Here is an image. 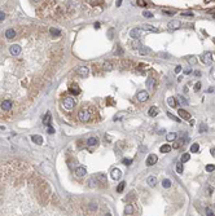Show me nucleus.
<instances>
[{
    "label": "nucleus",
    "instance_id": "39",
    "mask_svg": "<svg viewBox=\"0 0 215 216\" xmlns=\"http://www.w3.org/2000/svg\"><path fill=\"white\" fill-rule=\"evenodd\" d=\"M200 132H207V126H206V124H201L200 126Z\"/></svg>",
    "mask_w": 215,
    "mask_h": 216
},
{
    "label": "nucleus",
    "instance_id": "29",
    "mask_svg": "<svg viewBox=\"0 0 215 216\" xmlns=\"http://www.w3.org/2000/svg\"><path fill=\"white\" fill-rule=\"evenodd\" d=\"M166 138H167V141H175V138H176V133H174V132H171V133H167Z\"/></svg>",
    "mask_w": 215,
    "mask_h": 216
},
{
    "label": "nucleus",
    "instance_id": "52",
    "mask_svg": "<svg viewBox=\"0 0 215 216\" xmlns=\"http://www.w3.org/2000/svg\"><path fill=\"white\" fill-rule=\"evenodd\" d=\"M210 182H211V184H214V185H215V173H214V175L210 177Z\"/></svg>",
    "mask_w": 215,
    "mask_h": 216
},
{
    "label": "nucleus",
    "instance_id": "37",
    "mask_svg": "<svg viewBox=\"0 0 215 216\" xmlns=\"http://www.w3.org/2000/svg\"><path fill=\"white\" fill-rule=\"evenodd\" d=\"M143 16H144L145 18H152V17H153V13H152V12H148V10H145V12H143Z\"/></svg>",
    "mask_w": 215,
    "mask_h": 216
},
{
    "label": "nucleus",
    "instance_id": "63",
    "mask_svg": "<svg viewBox=\"0 0 215 216\" xmlns=\"http://www.w3.org/2000/svg\"><path fill=\"white\" fill-rule=\"evenodd\" d=\"M34 1H39V0H34Z\"/></svg>",
    "mask_w": 215,
    "mask_h": 216
},
{
    "label": "nucleus",
    "instance_id": "24",
    "mask_svg": "<svg viewBox=\"0 0 215 216\" xmlns=\"http://www.w3.org/2000/svg\"><path fill=\"white\" fill-rule=\"evenodd\" d=\"M171 150V146L170 145H162L161 148H159V151H161V153H169V151Z\"/></svg>",
    "mask_w": 215,
    "mask_h": 216
},
{
    "label": "nucleus",
    "instance_id": "13",
    "mask_svg": "<svg viewBox=\"0 0 215 216\" xmlns=\"http://www.w3.org/2000/svg\"><path fill=\"white\" fill-rule=\"evenodd\" d=\"M143 30H145V31H150V32H158V29L154 27L153 25H149V23L143 25Z\"/></svg>",
    "mask_w": 215,
    "mask_h": 216
},
{
    "label": "nucleus",
    "instance_id": "21",
    "mask_svg": "<svg viewBox=\"0 0 215 216\" xmlns=\"http://www.w3.org/2000/svg\"><path fill=\"white\" fill-rule=\"evenodd\" d=\"M148 114H149V117H156V115L158 114V109H157L156 106H152L149 109V111H148Z\"/></svg>",
    "mask_w": 215,
    "mask_h": 216
},
{
    "label": "nucleus",
    "instance_id": "3",
    "mask_svg": "<svg viewBox=\"0 0 215 216\" xmlns=\"http://www.w3.org/2000/svg\"><path fill=\"white\" fill-rule=\"evenodd\" d=\"M9 52H10V54H12V56L17 57V56H20V54H21L22 48H21L20 44H12V45L9 47Z\"/></svg>",
    "mask_w": 215,
    "mask_h": 216
},
{
    "label": "nucleus",
    "instance_id": "61",
    "mask_svg": "<svg viewBox=\"0 0 215 216\" xmlns=\"http://www.w3.org/2000/svg\"><path fill=\"white\" fill-rule=\"evenodd\" d=\"M210 1H214V0H205V3L207 4V3H210Z\"/></svg>",
    "mask_w": 215,
    "mask_h": 216
},
{
    "label": "nucleus",
    "instance_id": "7",
    "mask_svg": "<svg viewBox=\"0 0 215 216\" xmlns=\"http://www.w3.org/2000/svg\"><path fill=\"white\" fill-rule=\"evenodd\" d=\"M88 71H90V69L87 67V66H81V67L76 69V74L81 76H87L88 75Z\"/></svg>",
    "mask_w": 215,
    "mask_h": 216
},
{
    "label": "nucleus",
    "instance_id": "10",
    "mask_svg": "<svg viewBox=\"0 0 215 216\" xmlns=\"http://www.w3.org/2000/svg\"><path fill=\"white\" fill-rule=\"evenodd\" d=\"M121 177H122V171L118 170V168H114V170L112 171V179L113 180H119Z\"/></svg>",
    "mask_w": 215,
    "mask_h": 216
},
{
    "label": "nucleus",
    "instance_id": "35",
    "mask_svg": "<svg viewBox=\"0 0 215 216\" xmlns=\"http://www.w3.org/2000/svg\"><path fill=\"white\" fill-rule=\"evenodd\" d=\"M162 186L163 188H170L171 186V181H170V180H163V181H162Z\"/></svg>",
    "mask_w": 215,
    "mask_h": 216
},
{
    "label": "nucleus",
    "instance_id": "18",
    "mask_svg": "<svg viewBox=\"0 0 215 216\" xmlns=\"http://www.w3.org/2000/svg\"><path fill=\"white\" fill-rule=\"evenodd\" d=\"M32 141H34L35 144H38V145H42L43 144V137L39 136V135H34V136H32Z\"/></svg>",
    "mask_w": 215,
    "mask_h": 216
},
{
    "label": "nucleus",
    "instance_id": "43",
    "mask_svg": "<svg viewBox=\"0 0 215 216\" xmlns=\"http://www.w3.org/2000/svg\"><path fill=\"white\" fill-rule=\"evenodd\" d=\"M181 16H184V17H193V13L192 12H181Z\"/></svg>",
    "mask_w": 215,
    "mask_h": 216
},
{
    "label": "nucleus",
    "instance_id": "51",
    "mask_svg": "<svg viewBox=\"0 0 215 216\" xmlns=\"http://www.w3.org/2000/svg\"><path fill=\"white\" fill-rule=\"evenodd\" d=\"M4 18H5V14H4V12H0V22H1V21H4Z\"/></svg>",
    "mask_w": 215,
    "mask_h": 216
},
{
    "label": "nucleus",
    "instance_id": "34",
    "mask_svg": "<svg viewBox=\"0 0 215 216\" xmlns=\"http://www.w3.org/2000/svg\"><path fill=\"white\" fill-rule=\"evenodd\" d=\"M189 159H191V154L185 153V154H183V155H181V162H188Z\"/></svg>",
    "mask_w": 215,
    "mask_h": 216
},
{
    "label": "nucleus",
    "instance_id": "60",
    "mask_svg": "<svg viewBox=\"0 0 215 216\" xmlns=\"http://www.w3.org/2000/svg\"><path fill=\"white\" fill-rule=\"evenodd\" d=\"M211 154H213V155H215V149H211Z\"/></svg>",
    "mask_w": 215,
    "mask_h": 216
},
{
    "label": "nucleus",
    "instance_id": "50",
    "mask_svg": "<svg viewBox=\"0 0 215 216\" xmlns=\"http://www.w3.org/2000/svg\"><path fill=\"white\" fill-rule=\"evenodd\" d=\"M211 193H213V188H207V189H206V194L210 195Z\"/></svg>",
    "mask_w": 215,
    "mask_h": 216
},
{
    "label": "nucleus",
    "instance_id": "42",
    "mask_svg": "<svg viewBox=\"0 0 215 216\" xmlns=\"http://www.w3.org/2000/svg\"><path fill=\"white\" fill-rule=\"evenodd\" d=\"M206 215H207V216H213L215 214H214V211L210 208V207H207V208H206Z\"/></svg>",
    "mask_w": 215,
    "mask_h": 216
},
{
    "label": "nucleus",
    "instance_id": "49",
    "mask_svg": "<svg viewBox=\"0 0 215 216\" xmlns=\"http://www.w3.org/2000/svg\"><path fill=\"white\" fill-rule=\"evenodd\" d=\"M181 70H183V67H181V66H176V67H175V73L176 74H179Z\"/></svg>",
    "mask_w": 215,
    "mask_h": 216
},
{
    "label": "nucleus",
    "instance_id": "17",
    "mask_svg": "<svg viewBox=\"0 0 215 216\" xmlns=\"http://www.w3.org/2000/svg\"><path fill=\"white\" fill-rule=\"evenodd\" d=\"M147 184L149 185V186H156V184H157V179L154 176H149L147 179Z\"/></svg>",
    "mask_w": 215,
    "mask_h": 216
},
{
    "label": "nucleus",
    "instance_id": "19",
    "mask_svg": "<svg viewBox=\"0 0 215 216\" xmlns=\"http://www.w3.org/2000/svg\"><path fill=\"white\" fill-rule=\"evenodd\" d=\"M154 83H156V79H154V78H149L147 80L145 84H147V87L149 88V89H153V88H154Z\"/></svg>",
    "mask_w": 215,
    "mask_h": 216
},
{
    "label": "nucleus",
    "instance_id": "47",
    "mask_svg": "<svg viewBox=\"0 0 215 216\" xmlns=\"http://www.w3.org/2000/svg\"><path fill=\"white\" fill-rule=\"evenodd\" d=\"M123 53V51L121 49V47H117V49L114 51V54H122Z\"/></svg>",
    "mask_w": 215,
    "mask_h": 216
},
{
    "label": "nucleus",
    "instance_id": "15",
    "mask_svg": "<svg viewBox=\"0 0 215 216\" xmlns=\"http://www.w3.org/2000/svg\"><path fill=\"white\" fill-rule=\"evenodd\" d=\"M5 38L7 39H13V38H16V31L14 29H8L7 31H5Z\"/></svg>",
    "mask_w": 215,
    "mask_h": 216
},
{
    "label": "nucleus",
    "instance_id": "26",
    "mask_svg": "<svg viewBox=\"0 0 215 216\" xmlns=\"http://www.w3.org/2000/svg\"><path fill=\"white\" fill-rule=\"evenodd\" d=\"M103 67H104V70L110 71V70H113V63H112V62H109V61H106V62H104Z\"/></svg>",
    "mask_w": 215,
    "mask_h": 216
},
{
    "label": "nucleus",
    "instance_id": "44",
    "mask_svg": "<svg viewBox=\"0 0 215 216\" xmlns=\"http://www.w3.org/2000/svg\"><path fill=\"white\" fill-rule=\"evenodd\" d=\"M137 5H140V7H147V3H145V0H137Z\"/></svg>",
    "mask_w": 215,
    "mask_h": 216
},
{
    "label": "nucleus",
    "instance_id": "40",
    "mask_svg": "<svg viewBox=\"0 0 215 216\" xmlns=\"http://www.w3.org/2000/svg\"><path fill=\"white\" fill-rule=\"evenodd\" d=\"M167 117H169V118H171L172 120H175V122H180V119H179V118H176L175 115H172L171 113H167Z\"/></svg>",
    "mask_w": 215,
    "mask_h": 216
},
{
    "label": "nucleus",
    "instance_id": "53",
    "mask_svg": "<svg viewBox=\"0 0 215 216\" xmlns=\"http://www.w3.org/2000/svg\"><path fill=\"white\" fill-rule=\"evenodd\" d=\"M192 73V69H185V70H184V74H185V75H188V74H191Z\"/></svg>",
    "mask_w": 215,
    "mask_h": 216
},
{
    "label": "nucleus",
    "instance_id": "30",
    "mask_svg": "<svg viewBox=\"0 0 215 216\" xmlns=\"http://www.w3.org/2000/svg\"><path fill=\"white\" fill-rule=\"evenodd\" d=\"M125 186H126V182H125V181H122V182H121V184L117 186V192H118V193H122V192H123V189H125Z\"/></svg>",
    "mask_w": 215,
    "mask_h": 216
},
{
    "label": "nucleus",
    "instance_id": "28",
    "mask_svg": "<svg viewBox=\"0 0 215 216\" xmlns=\"http://www.w3.org/2000/svg\"><path fill=\"white\" fill-rule=\"evenodd\" d=\"M49 32H51L52 36H60V34H61V32H60L58 30L53 29V27H51V29H49Z\"/></svg>",
    "mask_w": 215,
    "mask_h": 216
},
{
    "label": "nucleus",
    "instance_id": "59",
    "mask_svg": "<svg viewBox=\"0 0 215 216\" xmlns=\"http://www.w3.org/2000/svg\"><path fill=\"white\" fill-rule=\"evenodd\" d=\"M95 27H96V29H99V27H100V23H99V22H97V23H95Z\"/></svg>",
    "mask_w": 215,
    "mask_h": 216
},
{
    "label": "nucleus",
    "instance_id": "31",
    "mask_svg": "<svg viewBox=\"0 0 215 216\" xmlns=\"http://www.w3.org/2000/svg\"><path fill=\"white\" fill-rule=\"evenodd\" d=\"M139 52L141 54H148L150 52V48H147V47H141V48L139 49Z\"/></svg>",
    "mask_w": 215,
    "mask_h": 216
},
{
    "label": "nucleus",
    "instance_id": "54",
    "mask_svg": "<svg viewBox=\"0 0 215 216\" xmlns=\"http://www.w3.org/2000/svg\"><path fill=\"white\" fill-rule=\"evenodd\" d=\"M112 100H113V98H110V97H109V98H108V101H106V104H108V105H113L114 102H113Z\"/></svg>",
    "mask_w": 215,
    "mask_h": 216
},
{
    "label": "nucleus",
    "instance_id": "32",
    "mask_svg": "<svg viewBox=\"0 0 215 216\" xmlns=\"http://www.w3.org/2000/svg\"><path fill=\"white\" fill-rule=\"evenodd\" d=\"M198 149H200V145H198V144H193V145L191 146L192 153H198Z\"/></svg>",
    "mask_w": 215,
    "mask_h": 216
},
{
    "label": "nucleus",
    "instance_id": "55",
    "mask_svg": "<svg viewBox=\"0 0 215 216\" xmlns=\"http://www.w3.org/2000/svg\"><path fill=\"white\" fill-rule=\"evenodd\" d=\"M115 5H117V7H121V5H122V0H117V1H115Z\"/></svg>",
    "mask_w": 215,
    "mask_h": 216
},
{
    "label": "nucleus",
    "instance_id": "12",
    "mask_svg": "<svg viewBox=\"0 0 215 216\" xmlns=\"http://www.w3.org/2000/svg\"><path fill=\"white\" fill-rule=\"evenodd\" d=\"M141 35V30L137 27V29H132L131 31H130V36L131 38H134V39H137V38Z\"/></svg>",
    "mask_w": 215,
    "mask_h": 216
},
{
    "label": "nucleus",
    "instance_id": "36",
    "mask_svg": "<svg viewBox=\"0 0 215 216\" xmlns=\"http://www.w3.org/2000/svg\"><path fill=\"white\" fill-rule=\"evenodd\" d=\"M206 171H207V172H214V171H215V166L214 164H207V166H206Z\"/></svg>",
    "mask_w": 215,
    "mask_h": 216
},
{
    "label": "nucleus",
    "instance_id": "64",
    "mask_svg": "<svg viewBox=\"0 0 215 216\" xmlns=\"http://www.w3.org/2000/svg\"><path fill=\"white\" fill-rule=\"evenodd\" d=\"M214 41H215V38H214Z\"/></svg>",
    "mask_w": 215,
    "mask_h": 216
},
{
    "label": "nucleus",
    "instance_id": "23",
    "mask_svg": "<svg viewBox=\"0 0 215 216\" xmlns=\"http://www.w3.org/2000/svg\"><path fill=\"white\" fill-rule=\"evenodd\" d=\"M97 141H99V140H97L96 137H90V138L87 140V145H88V146H93V145H96V144H97Z\"/></svg>",
    "mask_w": 215,
    "mask_h": 216
},
{
    "label": "nucleus",
    "instance_id": "46",
    "mask_svg": "<svg viewBox=\"0 0 215 216\" xmlns=\"http://www.w3.org/2000/svg\"><path fill=\"white\" fill-rule=\"evenodd\" d=\"M162 12H163L165 14H174V13H175L176 10H174V9H172V10H167V9H163V10H162Z\"/></svg>",
    "mask_w": 215,
    "mask_h": 216
},
{
    "label": "nucleus",
    "instance_id": "9",
    "mask_svg": "<svg viewBox=\"0 0 215 216\" xmlns=\"http://www.w3.org/2000/svg\"><path fill=\"white\" fill-rule=\"evenodd\" d=\"M178 114H179V117H180V118L185 119V120L191 119V114H189L187 110H184V109H179V110H178Z\"/></svg>",
    "mask_w": 215,
    "mask_h": 216
},
{
    "label": "nucleus",
    "instance_id": "57",
    "mask_svg": "<svg viewBox=\"0 0 215 216\" xmlns=\"http://www.w3.org/2000/svg\"><path fill=\"white\" fill-rule=\"evenodd\" d=\"M207 92H209V93H213V92H214V87H210V88L207 89Z\"/></svg>",
    "mask_w": 215,
    "mask_h": 216
},
{
    "label": "nucleus",
    "instance_id": "6",
    "mask_svg": "<svg viewBox=\"0 0 215 216\" xmlns=\"http://www.w3.org/2000/svg\"><path fill=\"white\" fill-rule=\"evenodd\" d=\"M137 100H139V101H141V102H145L147 101L148 98H149V93L147 92V91H140L139 93H137Z\"/></svg>",
    "mask_w": 215,
    "mask_h": 216
},
{
    "label": "nucleus",
    "instance_id": "8",
    "mask_svg": "<svg viewBox=\"0 0 215 216\" xmlns=\"http://www.w3.org/2000/svg\"><path fill=\"white\" fill-rule=\"evenodd\" d=\"M87 173V170H86V167H83V166H78V167L75 168V176H78V177H82V176H84Z\"/></svg>",
    "mask_w": 215,
    "mask_h": 216
},
{
    "label": "nucleus",
    "instance_id": "45",
    "mask_svg": "<svg viewBox=\"0 0 215 216\" xmlns=\"http://www.w3.org/2000/svg\"><path fill=\"white\" fill-rule=\"evenodd\" d=\"M200 88H201V82H197L194 84V91H196V92H198V91H200Z\"/></svg>",
    "mask_w": 215,
    "mask_h": 216
},
{
    "label": "nucleus",
    "instance_id": "62",
    "mask_svg": "<svg viewBox=\"0 0 215 216\" xmlns=\"http://www.w3.org/2000/svg\"><path fill=\"white\" fill-rule=\"evenodd\" d=\"M214 214H215V204H214Z\"/></svg>",
    "mask_w": 215,
    "mask_h": 216
},
{
    "label": "nucleus",
    "instance_id": "56",
    "mask_svg": "<svg viewBox=\"0 0 215 216\" xmlns=\"http://www.w3.org/2000/svg\"><path fill=\"white\" fill-rule=\"evenodd\" d=\"M48 132H49V133H53V132H54V129L52 128L51 126H49V127H48Z\"/></svg>",
    "mask_w": 215,
    "mask_h": 216
},
{
    "label": "nucleus",
    "instance_id": "20",
    "mask_svg": "<svg viewBox=\"0 0 215 216\" xmlns=\"http://www.w3.org/2000/svg\"><path fill=\"white\" fill-rule=\"evenodd\" d=\"M131 47H132L134 49H140L143 45H141V43H140V41L137 40V39H134V41L131 43Z\"/></svg>",
    "mask_w": 215,
    "mask_h": 216
},
{
    "label": "nucleus",
    "instance_id": "48",
    "mask_svg": "<svg viewBox=\"0 0 215 216\" xmlns=\"http://www.w3.org/2000/svg\"><path fill=\"white\" fill-rule=\"evenodd\" d=\"M188 62L191 63V65H194V63L197 62V61H196V58H194V57H191V58L188 60Z\"/></svg>",
    "mask_w": 215,
    "mask_h": 216
},
{
    "label": "nucleus",
    "instance_id": "14",
    "mask_svg": "<svg viewBox=\"0 0 215 216\" xmlns=\"http://www.w3.org/2000/svg\"><path fill=\"white\" fill-rule=\"evenodd\" d=\"M167 27H169V30H176L180 27V22L179 21H170L169 25H167Z\"/></svg>",
    "mask_w": 215,
    "mask_h": 216
},
{
    "label": "nucleus",
    "instance_id": "22",
    "mask_svg": "<svg viewBox=\"0 0 215 216\" xmlns=\"http://www.w3.org/2000/svg\"><path fill=\"white\" fill-rule=\"evenodd\" d=\"M132 214H134V207L131 204H127L125 207V215H132Z\"/></svg>",
    "mask_w": 215,
    "mask_h": 216
},
{
    "label": "nucleus",
    "instance_id": "33",
    "mask_svg": "<svg viewBox=\"0 0 215 216\" xmlns=\"http://www.w3.org/2000/svg\"><path fill=\"white\" fill-rule=\"evenodd\" d=\"M178 101L180 102L181 105H188V101H187V98L183 97V96H179V97H178Z\"/></svg>",
    "mask_w": 215,
    "mask_h": 216
},
{
    "label": "nucleus",
    "instance_id": "38",
    "mask_svg": "<svg viewBox=\"0 0 215 216\" xmlns=\"http://www.w3.org/2000/svg\"><path fill=\"white\" fill-rule=\"evenodd\" d=\"M176 172L178 173L183 172V164H181V163H178V164H176Z\"/></svg>",
    "mask_w": 215,
    "mask_h": 216
},
{
    "label": "nucleus",
    "instance_id": "11",
    "mask_svg": "<svg viewBox=\"0 0 215 216\" xmlns=\"http://www.w3.org/2000/svg\"><path fill=\"white\" fill-rule=\"evenodd\" d=\"M157 160H158L157 155H154V154H150V155L147 158V164H148V166H153V164H156V163H157Z\"/></svg>",
    "mask_w": 215,
    "mask_h": 216
},
{
    "label": "nucleus",
    "instance_id": "25",
    "mask_svg": "<svg viewBox=\"0 0 215 216\" xmlns=\"http://www.w3.org/2000/svg\"><path fill=\"white\" fill-rule=\"evenodd\" d=\"M167 105H169L170 107H175L176 106V100L174 97H169L167 98Z\"/></svg>",
    "mask_w": 215,
    "mask_h": 216
},
{
    "label": "nucleus",
    "instance_id": "4",
    "mask_svg": "<svg viewBox=\"0 0 215 216\" xmlns=\"http://www.w3.org/2000/svg\"><path fill=\"white\" fill-rule=\"evenodd\" d=\"M201 61L205 65H211V62H213V54H211V52H205L202 54V57H201Z\"/></svg>",
    "mask_w": 215,
    "mask_h": 216
},
{
    "label": "nucleus",
    "instance_id": "16",
    "mask_svg": "<svg viewBox=\"0 0 215 216\" xmlns=\"http://www.w3.org/2000/svg\"><path fill=\"white\" fill-rule=\"evenodd\" d=\"M69 91H70V93H73V95H79V93H81V89H79V87L76 84H71Z\"/></svg>",
    "mask_w": 215,
    "mask_h": 216
},
{
    "label": "nucleus",
    "instance_id": "27",
    "mask_svg": "<svg viewBox=\"0 0 215 216\" xmlns=\"http://www.w3.org/2000/svg\"><path fill=\"white\" fill-rule=\"evenodd\" d=\"M44 124L48 127L51 126V114H49V113H47V115L44 117Z\"/></svg>",
    "mask_w": 215,
    "mask_h": 216
},
{
    "label": "nucleus",
    "instance_id": "58",
    "mask_svg": "<svg viewBox=\"0 0 215 216\" xmlns=\"http://www.w3.org/2000/svg\"><path fill=\"white\" fill-rule=\"evenodd\" d=\"M140 150H143V153H144V150H147V148H145V146H141V148H140Z\"/></svg>",
    "mask_w": 215,
    "mask_h": 216
},
{
    "label": "nucleus",
    "instance_id": "41",
    "mask_svg": "<svg viewBox=\"0 0 215 216\" xmlns=\"http://www.w3.org/2000/svg\"><path fill=\"white\" fill-rule=\"evenodd\" d=\"M122 163H123V164H126V166H130L132 163V159H127V158H125V159L122 160Z\"/></svg>",
    "mask_w": 215,
    "mask_h": 216
},
{
    "label": "nucleus",
    "instance_id": "2",
    "mask_svg": "<svg viewBox=\"0 0 215 216\" xmlns=\"http://www.w3.org/2000/svg\"><path fill=\"white\" fill-rule=\"evenodd\" d=\"M78 118H79V120H82V122H88V120H90V118H91L90 111H88L86 107H84V109H82V110H79Z\"/></svg>",
    "mask_w": 215,
    "mask_h": 216
},
{
    "label": "nucleus",
    "instance_id": "1",
    "mask_svg": "<svg viewBox=\"0 0 215 216\" xmlns=\"http://www.w3.org/2000/svg\"><path fill=\"white\" fill-rule=\"evenodd\" d=\"M74 106H75V101L73 97H65L62 100V107L65 110H73Z\"/></svg>",
    "mask_w": 215,
    "mask_h": 216
},
{
    "label": "nucleus",
    "instance_id": "5",
    "mask_svg": "<svg viewBox=\"0 0 215 216\" xmlns=\"http://www.w3.org/2000/svg\"><path fill=\"white\" fill-rule=\"evenodd\" d=\"M92 179L97 182V185H99V182H100V184H103V185L106 184V176L104 175V173H97V175L92 176Z\"/></svg>",
    "mask_w": 215,
    "mask_h": 216
}]
</instances>
